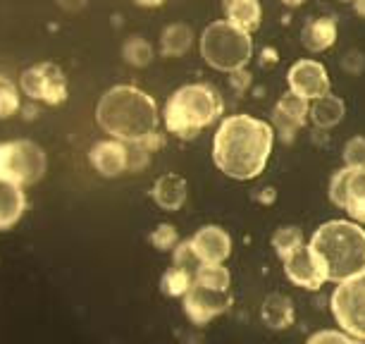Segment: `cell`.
Masks as SVG:
<instances>
[{
	"instance_id": "6da1fadb",
	"label": "cell",
	"mask_w": 365,
	"mask_h": 344,
	"mask_svg": "<svg viewBox=\"0 0 365 344\" xmlns=\"http://www.w3.org/2000/svg\"><path fill=\"white\" fill-rule=\"evenodd\" d=\"M274 129L253 115H230L212 139V161L232 180L249 182L265 170L272 153Z\"/></svg>"
},
{
	"instance_id": "7a4b0ae2",
	"label": "cell",
	"mask_w": 365,
	"mask_h": 344,
	"mask_svg": "<svg viewBox=\"0 0 365 344\" xmlns=\"http://www.w3.org/2000/svg\"><path fill=\"white\" fill-rule=\"evenodd\" d=\"M96 120L101 129L113 139L136 143L158 132L160 115L155 101L146 91L129 84L113 86L101 96L96 108Z\"/></svg>"
},
{
	"instance_id": "3957f363",
	"label": "cell",
	"mask_w": 365,
	"mask_h": 344,
	"mask_svg": "<svg viewBox=\"0 0 365 344\" xmlns=\"http://www.w3.org/2000/svg\"><path fill=\"white\" fill-rule=\"evenodd\" d=\"M311 249L322 260L329 282L365 273V230L354 220H329L313 232Z\"/></svg>"
},
{
	"instance_id": "277c9868",
	"label": "cell",
	"mask_w": 365,
	"mask_h": 344,
	"mask_svg": "<svg viewBox=\"0 0 365 344\" xmlns=\"http://www.w3.org/2000/svg\"><path fill=\"white\" fill-rule=\"evenodd\" d=\"M222 96L210 84H187L165 103L163 122L177 139H196L205 127L222 118Z\"/></svg>"
},
{
	"instance_id": "5b68a950",
	"label": "cell",
	"mask_w": 365,
	"mask_h": 344,
	"mask_svg": "<svg viewBox=\"0 0 365 344\" xmlns=\"http://www.w3.org/2000/svg\"><path fill=\"white\" fill-rule=\"evenodd\" d=\"M253 55L251 34L234 26L227 19L208 24L201 34V58L212 70L234 72L249 65Z\"/></svg>"
},
{
	"instance_id": "8992f818",
	"label": "cell",
	"mask_w": 365,
	"mask_h": 344,
	"mask_svg": "<svg viewBox=\"0 0 365 344\" xmlns=\"http://www.w3.org/2000/svg\"><path fill=\"white\" fill-rule=\"evenodd\" d=\"M46 175V153L38 143L17 139L0 143V180L29 187Z\"/></svg>"
},
{
	"instance_id": "52a82bcc",
	"label": "cell",
	"mask_w": 365,
	"mask_h": 344,
	"mask_svg": "<svg viewBox=\"0 0 365 344\" xmlns=\"http://www.w3.org/2000/svg\"><path fill=\"white\" fill-rule=\"evenodd\" d=\"M332 313L344 333L365 340V273L339 282L332 294Z\"/></svg>"
},
{
	"instance_id": "ba28073f",
	"label": "cell",
	"mask_w": 365,
	"mask_h": 344,
	"mask_svg": "<svg viewBox=\"0 0 365 344\" xmlns=\"http://www.w3.org/2000/svg\"><path fill=\"white\" fill-rule=\"evenodd\" d=\"M19 86H22L24 96L31 101H41L46 106H63L67 101V77L58 65L53 63H38L34 67H26L19 77Z\"/></svg>"
},
{
	"instance_id": "9c48e42d",
	"label": "cell",
	"mask_w": 365,
	"mask_h": 344,
	"mask_svg": "<svg viewBox=\"0 0 365 344\" xmlns=\"http://www.w3.org/2000/svg\"><path fill=\"white\" fill-rule=\"evenodd\" d=\"M329 201L358 225H365V168H344L329 182Z\"/></svg>"
},
{
	"instance_id": "30bf717a",
	"label": "cell",
	"mask_w": 365,
	"mask_h": 344,
	"mask_svg": "<svg viewBox=\"0 0 365 344\" xmlns=\"http://www.w3.org/2000/svg\"><path fill=\"white\" fill-rule=\"evenodd\" d=\"M284 263V273L287 278L294 282V285L303 287V290H320L327 280V270L322 265V260L315 256V251L311 249V244H301L299 249H294L289 256L282 258Z\"/></svg>"
},
{
	"instance_id": "8fae6325",
	"label": "cell",
	"mask_w": 365,
	"mask_h": 344,
	"mask_svg": "<svg viewBox=\"0 0 365 344\" xmlns=\"http://www.w3.org/2000/svg\"><path fill=\"white\" fill-rule=\"evenodd\" d=\"M232 304L230 290H210L198 282H191L189 292L184 294V313L189 315L196 325H205L220 313H225Z\"/></svg>"
},
{
	"instance_id": "7c38bea8",
	"label": "cell",
	"mask_w": 365,
	"mask_h": 344,
	"mask_svg": "<svg viewBox=\"0 0 365 344\" xmlns=\"http://www.w3.org/2000/svg\"><path fill=\"white\" fill-rule=\"evenodd\" d=\"M287 81L289 91L306 101L322 98V96L329 93V74L325 65L318 63V60H299V63H294L289 67Z\"/></svg>"
},
{
	"instance_id": "4fadbf2b",
	"label": "cell",
	"mask_w": 365,
	"mask_h": 344,
	"mask_svg": "<svg viewBox=\"0 0 365 344\" xmlns=\"http://www.w3.org/2000/svg\"><path fill=\"white\" fill-rule=\"evenodd\" d=\"M311 120V101L296 93H284L272 110V127L284 141H292L296 132Z\"/></svg>"
},
{
	"instance_id": "5bb4252c",
	"label": "cell",
	"mask_w": 365,
	"mask_h": 344,
	"mask_svg": "<svg viewBox=\"0 0 365 344\" xmlns=\"http://www.w3.org/2000/svg\"><path fill=\"white\" fill-rule=\"evenodd\" d=\"M201 263H225L232 253V237L220 225H205L189 239Z\"/></svg>"
},
{
	"instance_id": "9a60e30c",
	"label": "cell",
	"mask_w": 365,
	"mask_h": 344,
	"mask_svg": "<svg viewBox=\"0 0 365 344\" xmlns=\"http://www.w3.org/2000/svg\"><path fill=\"white\" fill-rule=\"evenodd\" d=\"M88 161H91L98 175L120 177L122 172L129 170V146L120 139L98 141L88 153Z\"/></svg>"
},
{
	"instance_id": "2e32d148",
	"label": "cell",
	"mask_w": 365,
	"mask_h": 344,
	"mask_svg": "<svg viewBox=\"0 0 365 344\" xmlns=\"http://www.w3.org/2000/svg\"><path fill=\"white\" fill-rule=\"evenodd\" d=\"M24 208H26L24 187L0 180V232L15 227L22 220Z\"/></svg>"
},
{
	"instance_id": "e0dca14e",
	"label": "cell",
	"mask_w": 365,
	"mask_h": 344,
	"mask_svg": "<svg viewBox=\"0 0 365 344\" xmlns=\"http://www.w3.org/2000/svg\"><path fill=\"white\" fill-rule=\"evenodd\" d=\"M189 194V184L184 177L175 175V172H168L160 180L153 184V201L160 206L163 211H179L187 201Z\"/></svg>"
},
{
	"instance_id": "ac0fdd59",
	"label": "cell",
	"mask_w": 365,
	"mask_h": 344,
	"mask_svg": "<svg viewBox=\"0 0 365 344\" xmlns=\"http://www.w3.org/2000/svg\"><path fill=\"white\" fill-rule=\"evenodd\" d=\"M334 41H336L334 17H313L301 31V44L306 51H311V53L327 51V48L334 46Z\"/></svg>"
},
{
	"instance_id": "d6986e66",
	"label": "cell",
	"mask_w": 365,
	"mask_h": 344,
	"mask_svg": "<svg viewBox=\"0 0 365 344\" xmlns=\"http://www.w3.org/2000/svg\"><path fill=\"white\" fill-rule=\"evenodd\" d=\"M225 17L234 26L253 34L263 22V8L258 0H225Z\"/></svg>"
},
{
	"instance_id": "ffe728a7",
	"label": "cell",
	"mask_w": 365,
	"mask_h": 344,
	"mask_svg": "<svg viewBox=\"0 0 365 344\" xmlns=\"http://www.w3.org/2000/svg\"><path fill=\"white\" fill-rule=\"evenodd\" d=\"M344 113H346V106L339 96H322V98L311 101V122L320 129H332L344 120Z\"/></svg>"
},
{
	"instance_id": "44dd1931",
	"label": "cell",
	"mask_w": 365,
	"mask_h": 344,
	"mask_svg": "<svg viewBox=\"0 0 365 344\" xmlns=\"http://www.w3.org/2000/svg\"><path fill=\"white\" fill-rule=\"evenodd\" d=\"M260 318L267 328L272 330H287L294 323V304L292 299L284 297V294H270L263 301V308H260Z\"/></svg>"
},
{
	"instance_id": "7402d4cb",
	"label": "cell",
	"mask_w": 365,
	"mask_h": 344,
	"mask_svg": "<svg viewBox=\"0 0 365 344\" xmlns=\"http://www.w3.org/2000/svg\"><path fill=\"white\" fill-rule=\"evenodd\" d=\"M194 46V29L187 24H170L163 29L160 51L165 58H182Z\"/></svg>"
},
{
	"instance_id": "603a6c76",
	"label": "cell",
	"mask_w": 365,
	"mask_h": 344,
	"mask_svg": "<svg viewBox=\"0 0 365 344\" xmlns=\"http://www.w3.org/2000/svg\"><path fill=\"white\" fill-rule=\"evenodd\" d=\"M194 282L203 287H210V290H230V270L225 268V263H201L198 270L194 273Z\"/></svg>"
},
{
	"instance_id": "cb8c5ba5",
	"label": "cell",
	"mask_w": 365,
	"mask_h": 344,
	"mask_svg": "<svg viewBox=\"0 0 365 344\" xmlns=\"http://www.w3.org/2000/svg\"><path fill=\"white\" fill-rule=\"evenodd\" d=\"M191 282H194V273L172 265L170 270L163 275L160 287H163L165 294H170V297H184V294L189 292Z\"/></svg>"
},
{
	"instance_id": "d4e9b609",
	"label": "cell",
	"mask_w": 365,
	"mask_h": 344,
	"mask_svg": "<svg viewBox=\"0 0 365 344\" xmlns=\"http://www.w3.org/2000/svg\"><path fill=\"white\" fill-rule=\"evenodd\" d=\"M122 53H125V60L129 65L134 67H148L150 63H153V48H150V44L146 39L141 36H132L125 44V48H122Z\"/></svg>"
},
{
	"instance_id": "484cf974",
	"label": "cell",
	"mask_w": 365,
	"mask_h": 344,
	"mask_svg": "<svg viewBox=\"0 0 365 344\" xmlns=\"http://www.w3.org/2000/svg\"><path fill=\"white\" fill-rule=\"evenodd\" d=\"M301 244H303V232L294 225L279 227V230L272 235V246H274V251H277L279 258L289 256V253H292L294 249H299Z\"/></svg>"
},
{
	"instance_id": "4316f807",
	"label": "cell",
	"mask_w": 365,
	"mask_h": 344,
	"mask_svg": "<svg viewBox=\"0 0 365 344\" xmlns=\"http://www.w3.org/2000/svg\"><path fill=\"white\" fill-rule=\"evenodd\" d=\"M19 110V88L12 79L0 74V120L12 118Z\"/></svg>"
},
{
	"instance_id": "83f0119b",
	"label": "cell",
	"mask_w": 365,
	"mask_h": 344,
	"mask_svg": "<svg viewBox=\"0 0 365 344\" xmlns=\"http://www.w3.org/2000/svg\"><path fill=\"white\" fill-rule=\"evenodd\" d=\"M150 244L160 251H175V246L179 244V235L175 230V225H158L150 235Z\"/></svg>"
},
{
	"instance_id": "f1b7e54d",
	"label": "cell",
	"mask_w": 365,
	"mask_h": 344,
	"mask_svg": "<svg viewBox=\"0 0 365 344\" xmlns=\"http://www.w3.org/2000/svg\"><path fill=\"white\" fill-rule=\"evenodd\" d=\"M344 163H346V168H365V136H354L346 141Z\"/></svg>"
},
{
	"instance_id": "f546056e",
	"label": "cell",
	"mask_w": 365,
	"mask_h": 344,
	"mask_svg": "<svg viewBox=\"0 0 365 344\" xmlns=\"http://www.w3.org/2000/svg\"><path fill=\"white\" fill-rule=\"evenodd\" d=\"M306 344H356V337H349V333L339 330H320Z\"/></svg>"
},
{
	"instance_id": "4dcf8cb0",
	"label": "cell",
	"mask_w": 365,
	"mask_h": 344,
	"mask_svg": "<svg viewBox=\"0 0 365 344\" xmlns=\"http://www.w3.org/2000/svg\"><path fill=\"white\" fill-rule=\"evenodd\" d=\"M232 74V84H234V88H237V91H241V88H246L251 84V74L244 70V67H241V70H234V72H230Z\"/></svg>"
},
{
	"instance_id": "1f68e13d",
	"label": "cell",
	"mask_w": 365,
	"mask_h": 344,
	"mask_svg": "<svg viewBox=\"0 0 365 344\" xmlns=\"http://www.w3.org/2000/svg\"><path fill=\"white\" fill-rule=\"evenodd\" d=\"M58 5L67 12H79L86 5V0H58Z\"/></svg>"
},
{
	"instance_id": "d6a6232c",
	"label": "cell",
	"mask_w": 365,
	"mask_h": 344,
	"mask_svg": "<svg viewBox=\"0 0 365 344\" xmlns=\"http://www.w3.org/2000/svg\"><path fill=\"white\" fill-rule=\"evenodd\" d=\"M136 5H141V8H160L165 0H134Z\"/></svg>"
},
{
	"instance_id": "836d02e7",
	"label": "cell",
	"mask_w": 365,
	"mask_h": 344,
	"mask_svg": "<svg viewBox=\"0 0 365 344\" xmlns=\"http://www.w3.org/2000/svg\"><path fill=\"white\" fill-rule=\"evenodd\" d=\"M354 8H356L358 15L365 17V0H356V3H354Z\"/></svg>"
},
{
	"instance_id": "e575fe53",
	"label": "cell",
	"mask_w": 365,
	"mask_h": 344,
	"mask_svg": "<svg viewBox=\"0 0 365 344\" xmlns=\"http://www.w3.org/2000/svg\"><path fill=\"white\" fill-rule=\"evenodd\" d=\"M284 5H289V8H299V5H303L306 0H282Z\"/></svg>"
},
{
	"instance_id": "d590c367",
	"label": "cell",
	"mask_w": 365,
	"mask_h": 344,
	"mask_svg": "<svg viewBox=\"0 0 365 344\" xmlns=\"http://www.w3.org/2000/svg\"><path fill=\"white\" fill-rule=\"evenodd\" d=\"M339 3H356V0H339Z\"/></svg>"
},
{
	"instance_id": "8d00e7d4",
	"label": "cell",
	"mask_w": 365,
	"mask_h": 344,
	"mask_svg": "<svg viewBox=\"0 0 365 344\" xmlns=\"http://www.w3.org/2000/svg\"><path fill=\"white\" fill-rule=\"evenodd\" d=\"M356 344H365V340H358V337H356Z\"/></svg>"
}]
</instances>
